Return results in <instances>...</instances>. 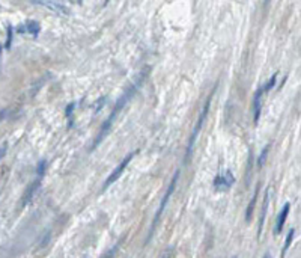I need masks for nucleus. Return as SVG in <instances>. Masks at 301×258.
I'll return each mask as SVG.
<instances>
[{
  "label": "nucleus",
  "mask_w": 301,
  "mask_h": 258,
  "mask_svg": "<svg viewBox=\"0 0 301 258\" xmlns=\"http://www.w3.org/2000/svg\"><path fill=\"white\" fill-rule=\"evenodd\" d=\"M41 183H42V177H37V180L32 181V183L27 186V189H26L24 194H23V196H21V205H23V207H26V205L33 199L35 194L38 192V189H40Z\"/></svg>",
  "instance_id": "obj_6"
},
{
  "label": "nucleus",
  "mask_w": 301,
  "mask_h": 258,
  "mask_svg": "<svg viewBox=\"0 0 301 258\" xmlns=\"http://www.w3.org/2000/svg\"><path fill=\"white\" fill-rule=\"evenodd\" d=\"M262 86L255 92L253 95V124L258 126L259 124V118H261V112H262Z\"/></svg>",
  "instance_id": "obj_9"
},
{
  "label": "nucleus",
  "mask_w": 301,
  "mask_h": 258,
  "mask_svg": "<svg viewBox=\"0 0 301 258\" xmlns=\"http://www.w3.org/2000/svg\"><path fill=\"white\" fill-rule=\"evenodd\" d=\"M294 236H295V230H294V228H291V230L288 231L286 238H285V245H283V248H281L280 258H285V257H286V254H288V251H289V248H291V245H292Z\"/></svg>",
  "instance_id": "obj_13"
},
{
  "label": "nucleus",
  "mask_w": 301,
  "mask_h": 258,
  "mask_svg": "<svg viewBox=\"0 0 301 258\" xmlns=\"http://www.w3.org/2000/svg\"><path fill=\"white\" fill-rule=\"evenodd\" d=\"M163 258H169V254H164V257Z\"/></svg>",
  "instance_id": "obj_23"
},
{
  "label": "nucleus",
  "mask_w": 301,
  "mask_h": 258,
  "mask_svg": "<svg viewBox=\"0 0 301 258\" xmlns=\"http://www.w3.org/2000/svg\"><path fill=\"white\" fill-rule=\"evenodd\" d=\"M2 50H3V47H2V45H0V56H2Z\"/></svg>",
  "instance_id": "obj_21"
},
{
  "label": "nucleus",
  "mask_w": 301,
  "mask_h": 258,
  "mask_svg": "<svg viewBox=\"0 0 301 258\" xmlns=\"http://www.w3.org/2000/svg\"><path fill=\"white\" fill-rule=\"evenodd\" d=\"M118 248H119V243H118V245H115L112 249H109L107 252H105V255H104L102 258H113V257H115V254H116V251H118Z\"/></svg>",
  "instance_id": "obj_18"
},
{
  "label": "nucleus",
  "mask_w": 301,
  "mask_h": 258,
  "mask_svg": "<svg viewBox=\"0 0 301 258\" xmlns=\"http://www.w3.org/2000/svg\"><path fill=\"white\" fill-rule=\"evenodd\" d=\"M258 196H259V184L256 186L255 194H253V196H252L250 202H249V205H247V209H245V216H244V217H245V222H247V223H250L252 219H253V212H255L256 202H258Z\"/></svg>",
  "instance_id": "obj_10"
},
{
  "label": "nucleus",
  "mask_w": 301,
  "mask_h": 258,
  "mask_svg": "<svg viewBox=\"0 0 301 258\" xmlns=\"http://www.w3.org/2000/svg\"><path fill=\"white\" fill-rule=\"evenodd\" d=\"M8 40H6V48H9L11 47V43H12V27L11 26H8Z\"/></svg>",
  "instance_id": "obj_19"
},
{
  "label": "nucleus",
  "mask_w": 301,
  "mask_h": 258,
  "mask_svg": "<svg viewBox=\"0 0 301 258\" xmlns=\"http://www.w3.org/2000/svg\"><path fill=\"white\" fill-rule=\"evenodd\" d=\"M6 150H8V145H2V147H0V160H2V159L6 156Z\"/></svg>",
  "instance_id": "obj_20"
},
{
  "label": "nucleus",
  "mask_w": 301,
  "mask_h": 258,
  "mask_svg": "<svg viewBox=\"0 0 301 258\" xmlns=\"http://www.w3.org/2000/svg\"><path fill=\"white\" fill-rule=\"evenodd\" d=\"M234 258H237V257H234Z\"/></svg>",
  "instance_id": "obj_24"
},
{
  "label": "nucleus",
  "mask_w": 301,
  "mask_h": 258,
  "mask_svg": "<svg viewBox=\"0 0 301 258\" xmlns=\"http://www.w3.org/2000/svg\"><path fill=\"white\" fill-rule=\"evenodd\" d=\"M276 80H277V73H276V74H273V76H271V79H270L267 83H265V85L262 86V91H263V94L270 92V91L274 88V86H276Z\"/></svg>",
  "instance_id": "obj_15"
},
{
  "label": "nucleus",
  "mask_w": 301,
  "mask_h": 258,
  "mask_svg": "<svg viewBox=\"0 0 301 258\" xmlns=\"http://www.w3.org/2000/svg\"><path fill=\"white\" fill-rule=\"evenodd\" d=\"M289 212H291V204L286 202L285 205H283V209L280 210L277 219H276V225H274V236H279L283 230V225L286 223V219L289 216Z\"/></svg>",
  "instance_id": "obj_7"
},
{
  "label": "nucleus",
  "mask_w": 301,
  "mask_h": 258,
  "mask_svg": "<svg viewBox=\"0 0 301 258\" xmlns=\"http://www.w3.org/2000/svg\"><path fill=\"white\" fill-rule=\"evenodd\" d=\"M268 204H270V189H267V191H265V194H263V202H262L261 217H259V227H258V240H261V236H262L265 217H267V212H268Z\"/></svg>",
  "instance_id": "obj_8"
},
{
  "label": "nucleus",
  "mask_w": 301,
  "mask_h": 258,
  "mask_svg": "<svg viewBox=\"0 0 301 258\" xmlns=\"http://www.w3.org/2000/svg\"><path fill=\"white\" fill-rule=\"evenodd\" d=\"M148 74H149V66H145V70L139 74V77H137V79H136V80H134V82L128 86V88L122 92V95L116 100V103H115V108L112 109V112H110L109 118L105 119V121L102 123V127L100 129V131H98V134H97V137H95V141H94V144H92V150H95V148H97V147H98L102 141H104V137L110 133L112 127L115 126V121H116L118 115L123 110V108L127 106V103H128V101H131V98L136 95V92L139 91L140 86L143 85V82H145V79L148 77ZM92 150H91V151H92Z\"/></svg>",
  "instance_id": "obj_1"
},
{
  "label": "nucleus",
  "mask_w": 301,
  "mask_h": 258,
  "mask_svg": "<svg viewBox=\"0 0 301 258\" xmlns=\"http://www.w3.org/2000/svg\"><path fill=\"white\" fill-rule=\"evenodd\" d=\"M234 183H235V177L232 174V171L227 169L223 174H219L214 178V189L217 192H227V191H231Z\"/></svg>",
  "instance_id": "obj_5"
},
{
  "label": "nucleus",
  "mask_w": 301,
  "mask_h": 258,
  "mask_svg": "<svg viewBox=\"0 0 301 258\" xmlns=\"http://www.w3.org/2000/svg\"><path fill=\"white\" fill-rule=\"evenodd\" d=\"M45 169H47V160H41L37 166V175L38 177H44L45 174Z\"/></svg>",
  "instance_id": "obj_17"
},
{
  "label": "nucleus",
  "mask_w": 301,
  "mask_h": 258,
  "mask_svg": "<svg viewBox=\"0 0 301 258\" xmlns=\"http://www.w3.org/2000/svg\"><path fill=\"white\" fill-rule=\"evenodd\" d=\"M33 3L35 5H42V6H45L51 11H56L59 14H69V9L65 5L59 3V2H33Z\"/></svg>",
  "instance_id": "obj_11"
},
{
  "label": "nucleus",
  "mask_w": 301,
  "mask_h": 258,
  "mask_svg": "<svg viewBox=\"0 0 301 258\" xmlns=\"http://www.w3.org/2000/svg\"><path fill=\"white\" fill-rule=\"evenodd\" d=\"M214 94H216V88L212 89V92L208 95V98H206V101H205V105H203V108H202V110H201V113H199L198 121H196V124H194V127H193V131H191V134H190V141H188V145H187L185 163L191 159V152H193L194 144H196V141H198V136H199V133H201V130H202V127H203V123H205V119H206L208 113H209L211 100H212V95H214Z\"/></svg>",
  "instance_id": "obj_3"
},
{
  "label": "nucleus",
  "mask_w": 301,
  "mask_h": 258,
  "mask_svg": "<svg viewBox=\"0 0 301 258\" xmlns=\"http://www.w3.org/2000/svg\"><path fill=\"white\" fill-rule=\"evenodd\" d=\"M136 152L137 151H131L130 154H128V156L127 157H123L122 160H120V163L113 169V172H112V174L107 177V180H105L104 181V186H102V192L105 191V189H109L113 183H116L119 178H120V175L123 174V171H125L127 169V166L130 165V162L133 160V157L136 156Z\"/></svg>",
  "instance_id": "obj_4"
},
{
  "label": "nucleus",
  "mask_w": 301,
  "mask_h": 258,
  "mask_svg": "<svg viewBox=\"0 0 301 258\" xmlns=\"http://www.w3.org/2000/svg\"><path fill=\"white\" fill-rule=\"evenodd\" d=\"M270 148H271V144H267V145H265V147L262 148V151H261V154H259V157H258V162H256L258 169H262V166L265 165V160H267V156H268V152H270Z\"/></svg>",
  "instance_id": "obj_14"
},
{
  "label": "nucleus",
  "mask_w": 301,
  "mask_h": 258,
  "mask_svg": "<svg viewBox=\"0 0 301 258\" xmlns=\"http://www.w3.org/2000/svg\"><path fill=\"white\" fill-rule=\"evenodd\" d=\"M76 108V103H71V105H68V108L65 109V115H66V118L69 119V127H73V109Z\"/></svg>",
  "instance_id": "obj_16"
},
{
  "label": "nucleus",
  "mask_w": 301,
  "mask_h": 258,
  "mask_svg": "<svg viewBox=\"0 0 301 258\" xmlns=\"http://www.w3.org/2000/svg\"><path fill=\"white\" fill-rule=\"evenodd\" d=\"M40 30H41V26H40V23L38 22H29L26 26H21L20 29H19V32H27V33H30V35H33V37H37L38 33H40Z\"/></svg>",
  "instance_id": "obj_12"
},
{
  "label": "nucleus",
  "mask_w": 301,
  "mask_h": 258,
  "mask_svg": "<svg viewBox=\"0 0 301 258\" xmlns=\"http://www.w3.org/2000/svg\"><path fill=\"white\" fill-rule=\"evenodd\" d=\"M263 258H270V255H268V254H265V257H263Z\"/></svg>",
  "instance_id": "obj_22"
},
{
  "label": "nucleus",
  "mask_w": 301,
  "mask_h": 258,
  "mask_svg": "<svg viewBox=\"0 0 301 258\" xmlns=\"http://www.w3.org/2000/svg\"><path fill=\"white\" fill-rule=\"evenodd\" d=\"M178 180H180V171H176L175 175L172 177V181H170L169 186H167V191H166V194H164V196H163V199H161L160 207H158V210H157V213H155V216H154V219H152V225H151V228H149V234H148V237H146V240H145V245H148V243L151 242V238H152V236H154V233H155V230H157V227H158V223H160V219H161V216H163V213H164V210H166V207H167V204H169V201H170V198H172V195H173V192H175L176 184H178Z\"/></svg>",
  "instance_id": "obj_2"
}]
</instances>
